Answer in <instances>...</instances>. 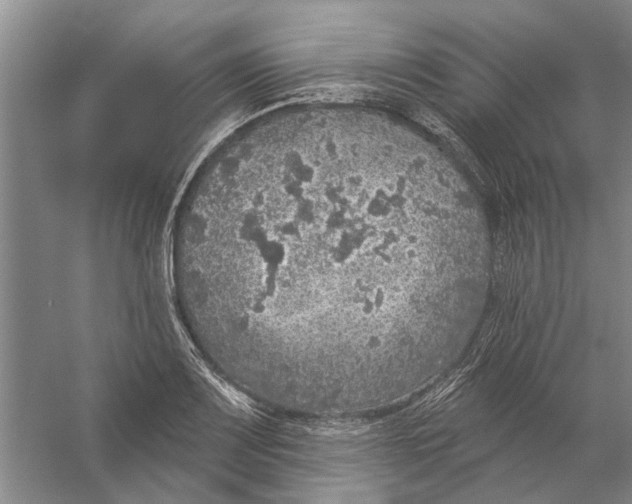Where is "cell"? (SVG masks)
I'll list each match as a JSON object with an SVG mask.
<instances>
[{
	"label": "cell",
	"instance_id": "obj_1",
	"mask_svg": "<svg viewBox=\"0 0 632 504\" xmlns=\"http://www.w3.org/2000/svg\"><path fill=\"white\" fill-rule=\"evenodd\" d=\"M479 219L392 155L308 135L241 150L191 188L172 239L195 345L265 408L347 418L449 364L486 291Z\"/></svg>",
	"mask_w": 632,
	"mask_h": 504
}]
</instances>
